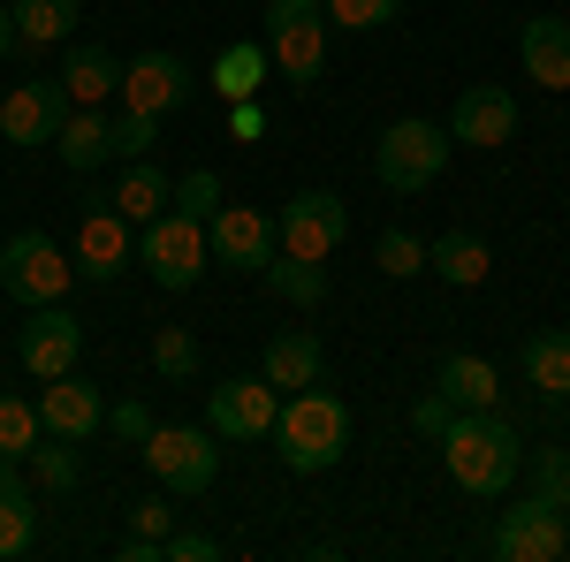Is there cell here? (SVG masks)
I'll list each match as a JSON object with an SVG mask.
<instances>
[{"instance_id": "obj_41", "label": "cell", "mask_w": 570, "mask_h": 562, "mask_svg": "<svg viewBox=\"0 0 570 562\" xmlns=\"http://www.w3.org/2000/svg\"><path fill=\"white\" fill-rule=\"evenodd\" d=\"M107 433H115V441H145V433H153V411H145V403H115V411H107Z\"/></svg>"}, {"instance_id": "obj_2", "label": "cell", "mask_w": 570, "mask_h": 562, "mask_svg": "<svg viewBox=\"0 0 570 562\" xmlns=\"http://www.w3.org/2000/svg\"><path fill=\"white\" fill-rule=\"evenodd\" d=\"M274 441H282V464H289V472H335L343 448H351V403L327 395L320 381L297 388V395H282Z\"/></svg>"}, {"instance_id": "obj_25", "label": "cell", "mask_w": 570, "mask_h": 562, "mask_svg": "<svg viewBox=\"0 0 570 562\" xmlns=\"http://www.w3.org/2000/svg\"><path fill=\"white\" fill-rule=\"evenodd\" d=\"M61 91H69L77 107H107V99L122 91V69H115V53H107V46H77V53L61 61Z\"/></svg>"}, {"instance_id": "obj_31", "label": "cell", "mask_w": 570, "mask_h": 562, "mask_svg": "<svg viewBox=\"0 0 570 562\" xmlns=\"http://www.w3.org/2000/svg\"><path fill=\"white\" fill-rule=\"evenodd\" d=\"M373 266H381L389 282H411V274H426V244H419L411 228H381V244H373Z\"/></svg>"}, {"instance_id": "obj_18", "label": "cell", "mask_w": 570, "mask_h": 562, "mask_svg": "<svg viewBox=\"0 0 570 562\" xmlns=\"http://www.w3.org/2000/svg\"><path fill=\"white\" fill-rule=\"evenodd\" d=\"M31 548H39V494H31L23 464L0 456V562L31 555Z\"/></svg>"}, {"instance_id": "obj_43", "label": "cell", "mask_w": 570, "mask_h": 562, "mask_svg": "<svg viewBox=\"0 0 570 562\" xmlns=\"http://www.w3.org/2000/svg\"><path fill=\"white\" fill-rule=\"evenodd\" d=\"M16 46H23V39H16V16L0 8V53H16Z\"/></svg>"}, {"instance_id": "obj_21", "label": "cell", "mask_w": 570, "mask_h": 562, "mask_svg": "<svg viewBox=\"0 0 570 562\" xmlns=\"http://www.w3.org/2000/svg\"><path fill=\"white\" fill-rule=\"evenodd\" d=\"M53 145H61V168L91 175L99 160H115V115H99V107H69L61 130H53Z\"/></svg>"}, {"instance_id": "obj_14", "label": "cell", "mask_w": 570, "mask_h": 562, "mask_svg": "<svg viewBox=\"0 0 570 562\" xmlns=\"http://www.w3.org/2000/svg\"><path fill=\"white\" fill-rule=\"evenodd\" d=\"M206 244H214L220 266H236V274H259L266 259H274V220L252 214V206H214V220H206Z\"/></svg>"}, {"instance_id": "obj_34", "label": "cell", "mask_w": 570, "mask_h": 562, "mask_svg": "<svg viewBox=\"0 0 570 562\" xmlns=\"http://www.w3.org/2000/svg\"><path fill=\"white\" fill-rule=\"evenodd\" d=\"M153 373H160V381H190V373H198V335H190V327H160V335H153Z\"/></svg>"}, {"instance_id": "obj_38", "label": "cell", "mask_w": 570, "mask_h": 562, "mask_svg": "<svg viewBox=\"0 0 570 562\" xmlns=\"http://www.w3.org/2000/svg\"><path fill=\"white\" fill-rule=\"evenodd\" d=\"M168 532H176V510H168L160 494H145V502H130V540H153V548H160Z\"/></svg>"}, {"instance_id": "obj_29", "label": "cell", "mask_w": 570, "mask_h": 562, "mask_svg": "<svg viewBox=\"0 0 570 562\" xmlns=\"http://www.w3.org/2000/svg\"><path fill=\"white\" fill-rule=\"evenodd\" d=\"M525 381L540 395H570V335L563 327H548V335L525 343Z\"/></svg>"}, {"instance_id": "obj_5", "label": "cell", "mask_w": 570, "mask_h": 562, "mask_svg": "<svg viewBox=\"0 0 570 562\" xmlns=\"http://www.w3.org/2000/svg\"><path fill=\"white\" fill-rule=\"evenodd\" d=\"M266 61L289 85H320L327 69V8L320 0H266Z\"/></svg>"}, {"instance_id": "obj_19", "label": "cell", "mask_w": 570, "mask_h": 562, "mask_svg": "<svg viewBox=\"0 0 570 562\" xmlns=\"http://www.w3.org/2000/svg\"><path fill=\"white\" fill-rule=\"evenodd\" d=\"M320 365H327V349H320V335H312V327H282V335H266L259 373H266L282 395L312 388V381H320Z\"/></svg>"}, {"instance_id": "obj_13", "label": "cell", "mask_w": 570, "mask_h": 562, "mask_svg": "<svg viewBox=\"0 0 570 562\" xmlns=\"http://www.w3.org/2000/svg\"><path fill=\"white\" fill-rule=\"evenodd\" d=\"M69 107H77V99L61 91V77L16 85L8 99H0V137H8V145H53V130H61Z\"/></svg>"}, {"instance_id": "obj_35", "label": "cell", "mask_w": 570, "mask_h": 562, "mask_svg": "<svg viewBox=\"0 0 570 562\" xmlns=\"http://www.w3.org/2000/svg\"><path fill=\"white\" fill-rule=\"evenodd\" d=\"M320 8H327V31H357V39H365V31L395 23L403 0H320Z\"/></svg>"}, {"instance_id": "obj_33", "label": "cell", "mask_w": 570, "mask_h": 562, "mask_svg": "<svg viewBox=\"0 0 570 562\" xmlns=\"http://www.w3.org/2000/svg\"><path fill=\"white\" fill-rule=\"evenodd\" d=\"M23 464H31V479H39L46 494H69V486H77V441H61V433H53V448L39 441Z\"/></svg>"}, {"instance_id": "obj_39", "label": "cell", "mask_w": 570, "mask_h": 562, "mask_svg": "<svg viewBox=\"0 0 570 562\" xmlns=\"http://www.w3.org/2000/svg\"><path fill=\"white\" fill-rule=\"evenodd\" d=\"M160 562H220V540H206V532H168L160 540Z\"/></svg>"}, {"instance_id": "obj_16", "label": "cell", "mask_w": 570, "mask_h": 562, "mask_svg": "<svg viewBox=\"0 0 570 562\" xmlns=\"http://www.w3.org/2000/svg\"><path fill=\"white\" fill-rule=\"evenodd\" d=\"M183 85H190V77H183V53L153 46V53H137L130 69H122V107H130V115H153V122H160L168 107H183Z\"/></svg>"}, {"instance_id": "obj_23", "label": "cell", "mask_w": 570, "mask_h": 562, "mask_svg": "<svg viewBox=\"0 0 570 562\" xmlns=\"http://www.w3.org/2000/svg\"><path fill=\"white\" fill-rule=\"evenodd\" d=\"M168 198H176V175H168V168H153V160H130L107 206L130 220V228H145V220H160V214H168Z\"/></svg>"}, {"instance_id": "obj_36", "label": "cell", "mask_w": 570, "mask_h": 562, "mask_svg": "<svg viewBox=\"0 0 570 562\" xmlns=\"http://www.w3.org/2000/svg\"><path fill=\"white\" fill-rule=\"evenodd\" d=\"M214 206H220V175H214V168H190V175L176 183V214L214 220Z\"/></svg>"}, {"instance_id": "obj_1", "label": "cell", "mask_w": 570, "mask_h": 562, "mask_svg": "<svg viewBox=\"0 0 570 562\" xmlns=\"http://www.w3.org/2000/svg\"><path fill=\"white\" fill-rule=\"evenodd\" d=\"M441 464H449V479L464 494L494 502V494H510V479L525 464V441H518V426L502 411H456L449 433H441Z\"/></svg>"}, {"instance_id": "obj_30", "label": "cell", "mask_w": 570, "mask_h": 562, "mask_svg": "<svg viewBox=\"0 0 570 562\" xmlns=\"http://www.w3.org/2000/svg\"><path fill=\"white\" fill-rule=\"evenodd\" d=\"M39 441H46L39 403H23V395H0V456H8V464H23Z\"/></svg>"}, {"instance_id": "obj_28", "label": "cell", "mask_w": 570, "mask_h": 562, "mask_svg": "<svg viewBox=\"0 0 570 562\" xmlns=\"http://www.w3.org/2000/svg\"><path fill=\"white\" fill-rule=\"evenodd\" d=\"M259 282L282 304H320V297H327V266H320V259H282V252H274V259L259 266Z\"/></svg>"}, {"instance_id": "obj_6", "label": "cell", "mask_w": 570, "mask_h": 562, "mask_svg": "<svg viewBox=\"0 0 570 562\" xmlns=\"http://www.w3.org/2000/svg\"><path fill=\"white\" fill-rule=\"evenodd\" d=\"M137 266L160 282V289H198V274L214 266V244H206V220L190 214H168L145 220V236H137Z\"/></svg>"}, {"instance_id": "obj_15", "label": "cell", "mask_w": 570, "mask_h": 562, "mask_svg": "<svg viewBox=\"0 0 570 562\" xmlns=\"http://www.w3.org/2000/svg\"><path fill=\"white\" fill-rule=\"evenodd\" d=\"M449 137L472 145V152L510 145V137H518V99H510L502 85H472L464 99H456V115H449Z\"/></svg>"}, {"instance_id": "obj_3", "label": "cell", "mask_w": 570, "mask_h": 562, "mask_svg": "<svg viewBox=\"0 0 570 562\" xmlns=\"http://www.w3.org/2000/svg\"><path fill=\"white\" fill-rule=\"evenodd\" d=\"M449 152H456L449 122L403 115V122H389V130H381V145H373V175L389 183L395 198H411V190H426V183L449 168Z\"/></svg>"}, {"instance_id": "obj_37", "label": "cell", "mask_w": 570, "mask_h": 562, "mask_svg": "<svg viewBox=\"0 0 570 562\" xmlns=\"http://www.w3.org/2000/svg\"><path fill=\"white\" fill-rule=\"evenodd\" d=\"M153 137H160V122L122 107V115H115V160H145V152H153Z\"/></svg>"}, {"instance_id": "obj_42", "label": "cell", "mask_w": 570, "mask_h": 562, "mask_svg": "<svg viewBox=\"0 0 570 562\" xmlns=\"http://www.w3.org/2000/svg\"><path fill=\"white\" fill-rule=\"evenodd\" d=\"M228 130H236V145H244V137H259V130H266V115L252 107V99H236V107H228Z\"/></svg>"}, {"instance_id": "obj_22", "label": "cell", "mask_w": 570, "mask_h": 562, "mask_svg": "<svg viewBox=\"0 0 570 562\" xmlns=\"http://www.w3.org/2000/svg\"><path fill=\"white\" fill-rule=\"evenodd\" d=\"M434 395H449V411H494L502 381H494V365H487V357L449 349V357H441V373H434Z\"/></svg>"}, {"instance_id": "obj_27", "label": "cell", "mask_w": 570, "mask_h": 562, "mask_svg": "<svg viewBox=\"0 0 570 562\" xmlns=\"http://www.w3.org/2000/svg\"><path fill=\"white\" fill-rule=\"evenodd\" d=\"M8 16H16V39H23V46H61L77 23H85L77 0H16Z\"/></svg>"}, {"instance_id": "obj_7", "label": "cell", "mask_w": 570, "mask_h": 562, "mask_svg": "<svg viewBox=\"0 0 570 562\" xmlns=\"http://www.w3.org/2000/svg\"><path fill=\"white\" fill-rule=\"evenodd\" d=\"M137 448H145V472L160 479L168 494H206L220 479V433L214 426H153Z\"/></svg>"}, {"instance_id": "obj_11", "label": "cell", "mask_w": 570, "mask_h": 562, "mask_svg": "<svg viewBox=\"0 0 570 562\" xmlns=\"http://www.w3.org/2000/svg\"><path fill=\"white\" fill-rule=\"evenodd\" d=\"M69 266H77L85 282H115L122 266H137L130 220L115 214L107 198H85V214H77V244H69Z\"/></svg>"}, {"instance_id": "obj_40", "label": "cell", "mask_w": 570, "mask_h": 562, "mask_svg": "<svg viewBox=\"0 0 570 562\" xmlns=\"http://www.w3.org/2000/svg\"><path fill=\"white\" fill-rule=\"evenodd\" d=\"M449 418H456V411H449V395H434V388L411 403V426L426 433V441H441V433H449Z\"/></svg>"}, {"instance_id": "obj_10", "label": "cell", "mask_w": 570, "mask_h": 562, "mask_svg": "<svg viewBox=\"0 0 570 562\" xmlns=\"http://www.w3.org/2000/svg\"><path fill=\"white\" fill-rule=\"evenodd\" d=\"M16 357H23L31 381L77 373V357H85V327L69 319V304H31V319L16 327Z\"/></svg>"}, {"instance_id": "obj_4", "label": "cell", "mask_w": 570, "mask_h": 562, "mask_svg": "<svg viewBox=\"0 0 570 562\" xmlns=\"http://www.w3.org/2000/svg\"><path fill=\"white\" fill-rule=\"evenodd\" d=\"M69 282H77V266H69V252L46 236V228H16L8 244H0V297L8 304H61L69 297Z\"/></svg>"}, {"instance_id": "obj_32", "label": "cell", "mask_w": 570, "mask_h": 562, "mask_svg": "<svg viewBox=\"0 0 570 562\" xmlns=\"http://www.w3.org/2000/svg\"><path fill=\"white\" fill-rule=\"evenodd\" d=\"M518 472L532 479V494H540V502L570 510V456H563V448H532V456L518 464Z\"/></svg>"}, {"instance_id": "obj_8", "label": "cell", "mask_w": 570, "mask_h": 562, "mask_svg": "<svg viewBox=\"0 0 570 562\" xmlns=\"http://www.w3.org/2000/svg\"><path fill=\"white\" fill-rule=\"evenodd\" d=\"M343 236H351V206L335 198V190H297L282 214H274V252L282 259H335L343 252Z\"/></svg>"}, {"instance_id": "obj_12", "label": "cell", "mask_w": 570, "mask_h": 562, "mask_svg": "<svg viewBox=\"0 0 570 562\" xmlns=\"http://www.w3.org/2000/svg\"><path fill=\"white\" fill-rule=\"evenodd\" d=\"M502 562H556L570 548L563 532V510L556 502H540V494H525L518 510H502V524H494V540H487Z\"/></svg>"}, {"instance_id": "obj_24", "label": "cell", "mask_w": 570, "mask_h": 562, "mask_svg": "<svg viewBox=\"0 0 570 562\" xmlns=\"http://www.w3.org/2000/svg\"><path fill=\"white\" fill-rule=\"evenodd\" d=\"M426 266H434L449 289H480L487 274H494V252H487L472 228H449V236H434V244H426Z\"/></svg>"}, {"instance_id": "obj_9", "label": "cell", "mask_w": 570, "mask_h": 562, "mask_svg": "<svg viewBox=\"0 0 570 562\" xmlns=\"http://www.w3.org/2000/svg\"><path fill=\"white\" fill-rule=\"evenodd\" d=\"M274 418H282V388L266 373H236L206 395V426L220 441H259V433H274Z\"/></svg>"}, {"instance_id": "obj_26", "label": "cell", "mask_w": 570, "mask_h": 562, "mask_svg": "<svg viewBox=\"0 0 570 562\" xmlns=\"http://www.w3.org/2000/svg\"><path fill=\"white\" fill-rule=\"evenodd\" d=\"M266 85V39H236V46H220L214 53V91L236 107V99H259Z\"/></svg>"}, {"instance_id": "obj_17", "label": "cell", "mask_w": 570, "mask_h": 562, "mask_svg": "<svg viewBox=\"0 0 570 562\" xmlns=\"http://www.w3.org/2000/svg\"><path fill=\"white\" fill-rule=\"evenodd\" d=\"M39 426L61 433V441H91V433L107 426V403H99V388L91 381H77V373H53L39 395Z\"/></svg>"}, {"instance_id": "obj_20", "label": "cell", "mask_w": 570, "mask_h": 562, "mask_svg": "<svg viewBox=\"0 0 570 562\" xmlns=\"http://www.w3.org/2000/svg\"><path fill=\"white\" fill-rule=\"evenodd\" d=\"M518 53H525V77L548 91H570V23L563 16H532L525 39H518Z\"/></svg>"}]
</instances>
